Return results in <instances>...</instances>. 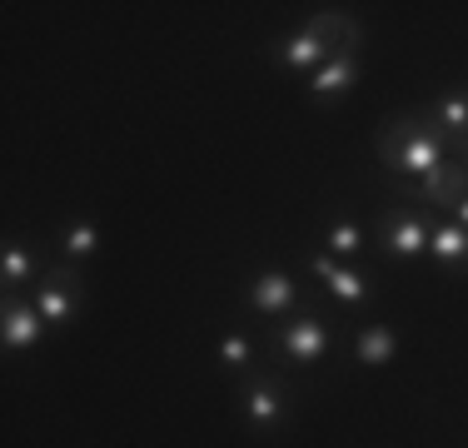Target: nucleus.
<instances>
[{"label": "nucleus", "mask_w": 468, "mask_h": 448, "mask_svg": "<svg viewBox=\"0 0 468 448\" xmlns=\"http://www.w3.org/2000/svg\"><path fill=\"white\" fill-rule=\"evenodd\" d=\"M30 299H36L40 319L50 324V329H65V324L80 314V269L75 264H55L40 274V284L30 289Z\"/></svg>", "instance_id": "obj_1"}, {"label": "nucleus", "mask_w": 468, "mask_h": 448, "mask_svg": "<svg viewBox=\"0 0 468 448\" xmlns=\"http://www.w3.org/2000/svg\"><path fill=\"white\" fill-rule=\"evenodd\" d=\"M399 195H414V199H423V205H433V209H453L468 195V165L449 155V160H443L433 175L399 179Z\"/></svg>", "instance_id": "obj_2"}, {"label": "nucleus", "mask_w": 468, "mask_h": 448, "mask_svg": "<svg viewBox=\"0 0 468 448\" xmlns=\"http://www.w3.org/2000/svg\"><path fill=\"white\" fill-rule=\"evenodd\" d=\"M46 329H50V324L40 319L36 299L5 294V309H0V344H5L10 354H16V349H36V344L46 339Z\"/></svg>", "instance_id": "obj_3"}, {"label": "nucleus", "mask_w": 468, "mask_h": 448, "mask_svg": "<svg viewBox=\"0 0 468 448\" xmlns=\"http://www.w3.org/2000/svg\"><path fill=\"white\" fill-rule=\"evenodd\" d=\"M423 120L443 134L449 155H463L468 150V90H443V95L423 110Z\"/></svg>", "instance_id": "obj_4"}, {"label": "nucleus", "mask_w": 468, "mask_h": 448, "mask_svg": "<svg viewBox=\"0 0 468 448\" xmlns=\"http://www.w3.org/2000/svg\"><path fill=\"white\" fill-rule=\"evenodd\" d=\"M304 30L324 40L329 55H359V45H364V26L349 10H314V16L304 20Z\"/></svg>", "instance_id": "obj_5"}, {"label": "nucleus", "mask_w": 468, "mask_h": 448, "mask_svg": "<svg viewBox=\"0 0 468 448\" xmlns=\"http://www.w3.org/2000/svg\"><path fill=\"white\" fill-rule=\"evenodd\" d=\"M280 344H284V354L294 358V364L314 368L319 358L329 354V324L319 319V314H304V319H294V324L280 329Z\"/></svg>", "instance_id": "obj_6"}, {"label": "nucleus", "mask_w": 468, "mask_h": 448, "mask_svg": "<svg viewBox=\"0 0 468 448\" xmlns=\"http://www.w3.org/2000/svg\"><path fill=\"white\" fill-rule=\"evenodd\" d=\"M449 160V144H443V134L423 120V125L414 130V140L404 144V155H399V165H394V175H404V179H423V175H433L439 165Z\"/></svg>", "instance_id": "obj_7"}, {"label": "nucleus", "mask_w": 468, "mask_h": 448, "mask_svg": "<svg viewBox=\"0 0 468 448\" xmlns=\"http://www.w3.org/2000/svg\"><path fill=\"white\" fill-rule=\"evenodd\" d=\"M378 244L394 260H419V254H429V224L419 215H409V209H399V215H388L378 224Z\"/></svg>", "instance_id": "obj_8"}, {"label": "nucleus", "mask_w": 468, "mask_h": 448, "mask_svg": "<svg viewBox=\"0 0 468 448\" xmlns=\"http://www.w3.org/2000/svg\"><path fill=\"white\" fill-rule=\"evenodd\" d=\"M270 55L284 65V70H309V75H314L319 65H329V60H334V55L324 50V40H319V36H309L304 26H299L294 36L274 40V45H270Z\"/></svg>", "instance_id": "obj_9"}, {"label": "nucleus", "mask_w": 468, "mask_h": 448, "mask_svg": "<svg viewBox=\"0 0 468 448\" xmlns=\"http://www.w3.org/2000/svg\"><path fill=\"white\" fill-rule=\"evenodd\" d=\"M354 85H359V55H334L329 65H319V70L309 75V100L329 105V100L349 95Z\"/></svg>", "instance_id": "obj_10"}, {"label": "nucleus", "mask_w": 468, "mask_h": 448, "mask_svg": "<svg viewBox=\"0 0 468 448\" xmlns=\"http://www.w3.org/2000/svg\"><path fill=\"white\" fill-rule=\"evenodd\" d=\"M419 125H423L419 110H399V115H388L384 125H378V134H374V155H378V165H384V170H394V165H399V155H404V144L414 140Z\"/></svg>", "instance_id": "obj_11"}, {"label": "nucleus", "mask_w": 468, "mask_h": 448, "mask_svg": "<svg viewBox=\"0 0 468 448\" xmlns=\"http://www.w3.org/2000/svg\"><path fill=\"white\" fill-rule=\"evenodd\" d=\"M244 419H250L254 429H274V423L284 419L280 384H270V379H250V389H244Z\"/></svg>", "instance_id": "obj_12"}, {"label": "nucleus", "mask_w": 468, "mask_h": 448, "mask_svg": "<svg viewBox=\"0 0 468 448\" xmlns=\"http://www.w3.org/2000/svg\"><path fill=\"white\" fill-rule=\"evenodd\" d=\"M294 299H299V289H294V279H289L284 269H264V274L250 284V304L260 314H284Z\"/></svg>", "instance_id": "obj_13"}, {"label": "nucleus", "mask_w": 468, "mask_h": 448, "mask_svg": "<svg viewBox=\"0 0 468 448\" xmlns=\"http://www.w3.org/2000/svg\"><path fill=\"white\" fill-rule=\"evenodd\" d=\"M429 260H439L449 269H468V229L459 219L453 224H429Z\"/></svg>", "instance_id": "obj_14"}, {"label": "nucleus", "mask_w": 468, "mask_h": 448, "mask_svg": "<svg viewBox=\"0 0 468 448\" xmlns=\"http://www.w3.org/2000/svg\"><path fill=\"white\" fill-rule=\"evenodd\" d=\"M36 274H40L36 250H26V244L5 240V254H0V289H5V294H20V289H26Z\"/></svg>", "instance_id": "obj_15"}, {"label": "nucleus", "mask_w": 468, "mask_h": 448, "mask_svg": "<svg viewBox=\"0 0 468 448\" xmlns=\"http://www.w3.org/2000/svg\"><path fill=\"white\" fill-rule=\"evenodd\" d=\"M399 354V334L388 329V324H364L359 329V339H354V358L359 364H388V358Z\"/></svg>", "instance_id": "obj_16"}, {"label": "nucleus", "mask_w": 468, "mask_h": 448, "mask_svg": "<svg viewBox=\"0 0 468 448\" xmlns=\"http://www.w3.org/2000/svg\"><path fill=\"white\" fill-rule=\"evenodd\" d=\"M60 250H65V264L90 260V254L100 250V229H95V224H85V219L65 224V229H60Z\"/></svg>", "instance_id": "obj_17"}, {"label": "nucleus", "mask_w": 468, "mask_h": 448, "mask_svg": "<svg viewBox=\"0 0 468 448\" xmlns=\"http://www.w3.org/2000/svg\"><path fill=\"white\" fill-rule=\"evenodd\" d=\"M329 294L339 299V304H364V299H369V274H364V269L339 264V269H334V279H329Z\"/></svg>", "instance_id": "obj_18"}, {"label": "nucleus", "mask_w": 468, "mask_h": 448, "mask_svg": "<svg viewBox=\"0 0 468 448\" xmlns=\"http://www.w3.org/2000/svg\"><path fill=\"white\" fill-rule=\"evenodd\" d=\"M359 250H364V229H359V224H334V229L324 234V254H334V260H354Z\"/></svg>", "instance_id": "obj_19"}, {"label": "nucleus", "mask_w": 468, "mask_h": 448, "mask_svg": "<svg viewBox=\"0 0 468 448\" xmlns=\"http://www.w3.org/2000/svg\"><path fill=\"white\" fill-rule=\"evenodd\" d=\"M219 364L229 368V374H244V368L254 364V344L244 339V334H225V339H219Z\"/></svg>", "instance_id": "obj_20"}, {"label": "nucleus", "mask_w": 468, "mask_h": 448, "mask_svg": "<svg viewBox=\"0 0 468 448\" xmlns=\"http://www.w3.org/2000/svg\"><path fill=\"white\" fill-rule=\"evenodd\" d=\"M334 269H339V260H334V254H314V264H309V274H314L319 284H329V279H334Z\"/></svg>", "instance_id": "obj_21"}, {"label": "nucleus", "mask_w": 468, "mask_h": 448, "mask_svg": "<svg viewBox=\"0 0 468 448\" xmlns=\"http://www.w3.org/2000/svg\"><path fill=\"white\" fill-rule=\"evenodd\" d=\"M453 219H459V224H463V229H468V195L459 199V205H453Z\"/></svg>", "instance_id": "obj_22"}]
</instances>
